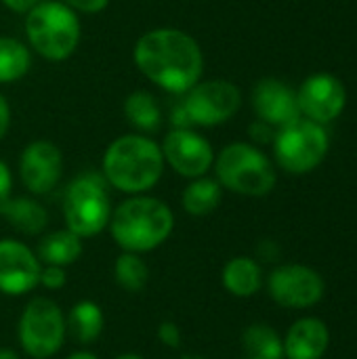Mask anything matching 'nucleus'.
I'll list each match as a JSON object with an SVG mask.
<instances>
[{
  "instance_id": "1a4fd4ad",
  "label": "nucleus",
  "mask_w": 357,
  "mask_h": 359,
  "mask_svg": "<svg viewBox=\"0 0 357 359\" xmlns=\"http://www.w3.org/2000/svg\"><path fill=\"white\" fill-rule=\"evenodd\" d=\"M181 105L191 126H219L238 114L242 93L234 82L223 78L200 80L185 93Z\"/></svg>"
},
{
  "instance_id": "a211bd4d",
  "label": "nucleus",
  "mask_w": 357,
  "mask_h": 359,
  "mask_svg": "<svg viewBox=\"0 0 357 359\" xmlns=\"http://www.w3.org/2000/svg\"><path fill=\"white\" fill-rule=\"evenodd\" d=\"M82 252H84L82 238L65 227V229L46 233L38 244L36 257L40 259L42 265H55V267L65 269V267L74 265L82 257Z\"/></svg>"
},
{
  "instance_id": "412c9836",
  "label": "nucleus",
  "mask_w": 357,
  "mask_h": 359,
  "mask_svg": "<svg viewBox=\"0 0 357 359\" xmlns=\"http://www.w3.org/2000/svg\"><path fill=\"white\" fill-rule=\"evenodd\" d=\"M67 320V334L80 345L95 343L105 328V318L103 311L97 303L93 301H80L72 307Z\"/></svg>"
},
{
  "instance_id": "9d476101",
  "label": "nucleus",
  "mask_w": 357,
  "mask_h": 359,
  "mask_svg": "<svg viewBox=\"0 0 357 359\" xmlns=\"http://www.w3.org/2000/svg\"><path fill=\"white\" fill-rule=\"evenodd\" d=\"M164 162L185 179L204 177L215 164V149L194 128H173L160 143Z\"/></svg>"
},
{
  "instance_id": "f03ea898",
  "label": "nucleus",
  "mask_w": 357,
  "mask_h": 359,
  "mask_svg": "<svg viewBox=\"0 0 357 359\" xmlns=\"http://www.w3.org/2000/svg\"><path fill=\"white\" fill-rule=\"evenodd\" d=\"M160 143L147 135H122L114 139L105 154L101 175L107 185L130 196H139L158 185L164 172Z\"/></svg>"
},
{
  "instance_id": "c9c22d12",
  "label": "nucleus",
  "mask_w": 357,
  "mask_h": 359,
  "mask_svg": "<svg viewBox=\"0 0 357 359\" xmlns=\"http://www.w3.org/2000/svg\"><path fill=\"white\" fill-rule=\"evenodd\" d=\"M183 359H206L204 355H198V353H189V355H183Z\"/></svg>"
},
{
  "instance_id": "423d86ee",
  "label": "nucleus",
  "mask_w": 357,
  "mask_h": 359,
  "mask_svg": "<svg viewBox=\"0 0 357 359\" xmlns=\"http://www.w3.org/2000/svg\"><path fill=\"white\" fill-rule=\"evenodd\" d=\"M112 210L109 185L97 170L80 172L63 194L65 227L82 240L99 236L109 225Z\"/></svg>"
},
{
  "instance_id": "f257e3e1",
  "label": "nucleus",
  "mask_w": 357,
  "mask_h": 359,
  "mask_svg": "<svg viewBox=\"0 0 357 359\" xmlns=\"http://www.w3.org/2000/svg\"><path fill=\"white\" fill-rule=\"evenodd\" d=\"M133 59L149 82L175 95H185L204 74V53L198 40L177 27H156L141 34Z\"/></svg>"
},
{
  "instance_id": "bb28decb",
  "label": "nucleus",
  "mask_w": 357,
  "mask_h": 359,
  "mask_svg": "<svg viewBox=\"0 0 357 359\" xmlns=\"http://www.w3.org/2000/svg\"><path fill=\"white\" fill-rule=\"evenodd\" d=\"M158 339L164 347L168 349H179L181 347V328L175 324V322H162L160 328H158Z\"/></svg>"
},
{
  "instance_id": "7ed1b4c3",
  "label": "nucleus",
  "mask_w": 357,
  "mask_h": 359,
  "mask_svg": "<svg viewBox=\"0 0 357 359\" xmlns=\"http://www.w3.org/2000/svg\"><path fill=\"white\" fill-rule=\"evenodd\" d=\"M107 227L124 252L143 255L156 250L170 238L175 215L162 200L139 194L112 210Z\"/></svg>"
},
{
  "instance_id": "f3484780",
  "label": "nucleus",
  "mask_w": 357,
  "mask_h": 359,
  "mask_svg": "<svg viewBox=\"0 0 357 359\" xmlns=\"http://www.w3.org/2000/svg\"><path fill=\"white\" fill-rule=\"evenodd\" d=\"M0 217L23 236H38L48 225L46 208L29 196H8L0 204Z\"/></svg>"
},
{
  "instance_id": "a878e982",
  "label": "nucleus",
  "mask_w": 357,
  "mask_h": 359,
  "mask_svg": "<svg viewBox=\"0 0 357 359\" xmlns=\"http://www.w3.org/2000/svg\"><path fill=\"white\" fill-rule=\"evenodd\" d=\"M67 284V276L63 267H55V265H42L40 269V286H44L46 290H61Z\"/></svg>"
},
{
  "instance_id": "4be33fe9",
  "label": "nucleus",
  "mask_w": 357,
  "mask_h": 359,
  "mask_svg": "<svg viewBox=\"0 0 357 359\" xmlns=\"http://www.w3.org/2000/svg\"><path fill=\"white\" fill-rule=\"evenodd\" d=\"M126 122L141 135L156 133L162 126V109L158 99L147 90H135L124 101Z\"/></svg>"
},
{
  "instance_id": "ddd939ff",
  "label": "nucleus",
  "mask_w": 357,
  "mask_h": 359,
  "mask_svg": "<svg viewBox=\"0 0 357 359\" xmlns=\"http://www.w3.org/2000/svg\"><path fill=\"white\" fill-rule=\"evenodd\" d=\"M63 177V154L46 139L25 145L19 158V179L23 187L34 196L50 194Z\"/></svg>"
},
{
  "instance_id": "7c9ffc66",
  "label": "nucleus",
  "mask_w": 357,
  "mask_h": 359,
  "mask_svg": "<svg viewBox=\"0 0 357 359\" xmlns=\"http://www.w3.org/2000/svg\"><path fill=\"white\" fill-rule=\"evenodd\" d=\"M11 126V105L4 95H0V141L6 137Z\"/></svg>"
},
{
  "instance_id": "9b49d317",
  "label": "nucleus",
  "mask_w": 357,
  "mask_h": 359,
  "mask_svg": "<svg viewBox=\"0 0 357 359\" xmlns=\"http://www.w3.org/2000/svg\"><path fill=\"white\" fill-rule=\"evenodd\" d=\"M269 297L288 309H307L322 301L324 280L322 276L305 265H280L267 280Z\"/></svg>"
},
{
  "instance_id": "b1692460",
  "label": "nucleus",
  "mask_w": 357,
  "mask_h": 359,
  "mask_svg": "<svg viewBox=\"0 0 357 359\" xmlns=\"http://www.w3.org/2000/svg\"><path fill=\"white\" fill-rule=\"evenodd\" d=\"M244 351L250 359H282L284 358V341L280 334L267 324H252L246 328L244 337Z\"/></svg>"
},
{
  "instance_id": "72a5a7b5",
  "label": "nucleus",
  "mask_w": 357,
  "mask_h": 359,
  "mask_svg": "<svg viewBox=\"0 0 357 359\" xmlns=\"http://www.w3.org/2000/svg\"><path fill=\"white\" fill-rule=\"evenodd\" d=\"M0 359H19V355L13 349H0Z\"/></svg>"
},
{
  "instance_id": "c85d7f7f",
  "label": "nucleus",
  "mask_w": 357,
  "mask_h": 359,
  "mask_svg": "<svg viewBox=\"0 0 357 359\" xmlns=\"http://www.w3.org/2000/svg\"><path fill=\"white\" fill-rule=\"evenodd\" d=\"M76 13H86V15H97L107 8L109 0H61Z\"/></svg>"
},
{
  "instance_id": "c756f323",
  "label": "nucleus",
  "mask_w": 357,
  "mask_h": 359,
  "mask_svg": "<svg viewBox=\"0 0 357 359\" xmlns=\"http://www.w3.org/2000/svg\"><path fill=\"white\" fill-rule=\"evenodd\" d=\"M13 191V175L4 160H0V204L11 196Z\"/></svg>"
},
{
  "instance_id": "2eb2a0df",
  "label": "nucleus",
  "mask_w": 357,
  "mask_h": 359,
  "mask_svg": "<svg viewBox=\"0 0 357 359\" xmlns=\"http://www.w3.org/2000/svg\"><path fill=\"white\" fill-rule=\"evenodd\" d=\"M252 109L259 120L271 124L276 130L301 120L297 90L278 78H263L252 88Z\"/></svg>"
},
{
  "instance_id": "f704fd0d",
  "label": "nucleus",
  "mask_w": 357,
  "mask_h": 359,
  "mask_svg": "<svg viewBox=\"0 0 357 359\" xmlns=\"http://www.w3.org/2000/svg\"><path fill=\"white\" fill-rule=\"evenodd\" d=\"M116 359H143L141 355H137V353H122V355H118Z\"/></svg>"
},
{
  "instance_id": "5701e85b",
  "label": "nucleus",
  "mask_w": 357,
  "mask_h": 359,
  "mask_svg": "<svg viewBox=\"0 0 357 359\" xmlns=\"http://www.w3.org/2000/svg\"><path fill=\"white\" fill-rule=\"evenodd\" d=\"M32 67V50L21 40L0 36V84L21 80Z\"/></svg>"
},
{
  "instance_id": "473e14b6",
  "label": "nucleus",
  "mask_w": 357,
  "mask_h": 359,
  "mask_svg": "<svg viewBox=\"0 0 357 359\" xmlns=\"http://www.w3.org/2000/svg\"><path fill=\"white\" fill-rule=\"evenodd\" d=\"M67 359H99L95 353L90 351H74L72 355H67Z\"/></svg>"
},
{
  "instance_id": "6e6552de",
  "label": "nucleus",
  "mask_w": 357,
  "mask_h": 359,
  "mask_svg": "<svg viewBox=\"0 0 357 359\" xmlns=\"http://www.w3.org/2000/svg\"><path fill=\"white\" fill-rule=\"evenodd\" d=\"M271 145L280 168L290 175H305L324 162L330 147V137L322 124L301 118L284 128H278Z\"/></svg>"
},
{
  "instance_id": "e433bc0d",
  "label": "nucleus",
  "mask_w": 357,
  "mask_h": 359,
  "mask_svg": "<svg viewBox=\"0 0 357 359\" xmlns=\"http://www.w3.org/2000/svg\"><path fill=\"white\" fill-rule=\"evenodd\" d=\"M248 359H250V358H248Z\"/></svg>"
},
{
  "instance_id": "dca6fc26",
  "label": "nucleus",
  "mask_w": 357,
  "mask_h": 359,
  "mask_svg": "<svg viewBox=\"0 0 357 359\" xmlns=\"http://www.w3.org/2000/svg\"><path fill=\"white\" fill-rule=\"evenodd\" d=\"M282 341L288 359H322L330 345V332L322 320L303 318L288 328Z\"/></svg>"
},
{
  "instance_id": "aec40b11",
  "label": "nucleus",
  "mask_w": 357,
  "mask_h": 359,
  "mask_svg": "<svg viewBox=\"0 0 357 359\" xmlns=\"http://www.w3.org/2000/svg\"><path fill=\"white\" fill-rule=\"evenodd\" d=\"M223 200V187L213 177H198L181 194V206L191 217H206L219 208Z\"/></svg>"
},
{
  "instance_id": "2f4dec72",
  "label": "nucleus",
  "mask_w": 357,
  "mask_h": 359,
  "mask_svg": "<svg viewBox=\"0 0 357 359\" xmlns=\"http://www.w3.org/2000/svg\"><path fill=\"white\" fill-rule=\"evenodd\" d=\"M8 11H13V13H27V11H32L40 0H0Z\"/></svg>"
},
{
  "instance_id": "f8f14e48",
  "label": "nucleus",
  "mask_w": 357,
  "mask_h": 359,
  "mask_svg": "<svg viewBox=\"0 0 357 359\" xmlns=\"http://www.w3.org/2000/svg\"><path fill=\"white\" fill-rule=\"evenodd\" d=\"M301 116L316 124H330L347 105V88L332 74H314L297 90Z\"/></svg>"
},
{
  "instance_id": "6ab92c4d",
  "label": "nucleus",
  "mask_w": 357,
  "mask_h": 359,
  "mask_svg": "<svg viewBox=\"0 0 357 359\" xmlns=\"http://www.w3.org/2000/svg\"><path fill=\"white\" fill-rule=\"evenodd\" d=\"M221 280L229 294H234L238 299H248L259 292V288L263 284V273L255 259L234 257L225 263Z\"/></svg>"
},
{
  "instance_id": "393cba45",
  "label": "nucleus",
  "mask_w": 357,
  "mask_h": 359,
  "mask_svg": "<svg viewBox=\"0 0 357 359\" xmlns=\"http://www.w3.org/2000/svg\"><path fill=\"white\" fill-rule=\"evenodd\" d=\"M114 280L126 292H141L149 282V267L135 252H122L114 263Z\"/></svg>"
},
{
  "instance_id": "20e7f679",
  "label": "nucleus",
  "mask_w": 357,
  "mask_h": 359,
  "mask_svg": "<svg viewBox=\"0 0 357 359\" xmlns=\"http://www.w3.org/2000/svg\"><path fill=\"white\" fill-rule=\"evenodd\" d=\"M23 27L29 48L46 61L69 59L82 36L78 13L61 0H40L25 13Z\"/></svg>"
},
{
  "instance_id": "cd10ccee",
  "label": "nucleus",
  "mask_w": 357,
  "mask_h": 359,
  "mask_svg": "<svg viewBox=\"0 0 357 359\" xmlns=\"http://www.w3.org/2000/svg\"><path fill=\"white\" fill-rule=\"evenodd\" d=\"M248 135H250V139H252L255 143L267 145V143H274L276 128H274L271 124H267V122H263V120L257 118V120L248 126Z\"/></svg>"
},
{
  "instance_id": "4468645a",
  "label": "nucleus",
  "mask_w": 357,
  "mask_h": 359,
  "mask_svg": "<svg viewBox=\"0 0 357 359\" xmlns=\"http://www.w3.org/2000/svg\"><path fill=\"white\" fill-rule=\"evenodd\" d=\"M42 263L36 252L19 240H0V292L19 297L40 286Z\"/></svg>"
},
{
  "instance_id": "39448f33",
  "label": "nucleus",
  "mask_w": 357,
  "mask_h": 359,
  "mask_svg": "<svg viewBox=\"0 0 357 359\" xmlns=\"http://www.w3.org/2000/svg\"><path fill=\"white\" fill-rule=\"evenodd\" d=\"M215 179L221 187L248 196V198H263L267 196L278 181L276 166L271 160L252 143H229L215 156Z\"/></svg>"
},
{
  "instance_id": "0eeeda50",
  "label": "nucleus",
  "mask_w": 357,
  "mask_h": 359,
  "mask_svg": "<svg viewBox=\"0 0 357 359\" xmlns=\"http://www.w3.org/2000/svg\"><path fill=\"white\" fill-rule=\"evenodd\" d=\"M17 334L21 349L32 359L57 355L67 337V320L63 309L46 297H34L21 311Z\"/></svg>"
}]
</instances>
